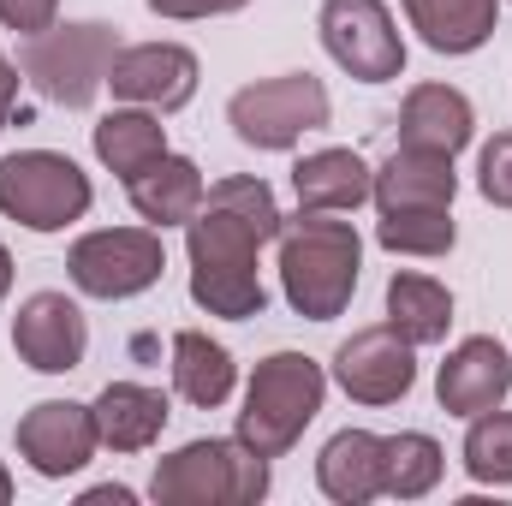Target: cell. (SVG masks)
Listing matches in <instances>:
<instances>
[{
    "instance_id": "83f0119b",
    "label": "cell",
    "mask_w": 512,
    "mask_h": 506,
    "mask_svg": "<svg viewBox=\"0 0 512 506\" xmlns=\"http://www.w3.org/2000/svg\"><path fill=\"white\" fill-rule=\"evenodd\" d=\"M477 185L495 209H512V131H501L495 143H483V161H477Z\"/></svg>"
},
{
    "instance_id": "ac0fdd59",
    "label": "cell",
    "mask_w": 512,
    "mask_h": 506,
    "mask_svg": "<svg viewBox=\"0 0 512 506\" xmlns=\"http://www.w3.org/2000/svg\"><path fill=\"white\" fill-rule=\"evenodd\" d=\"M90 411H96L102 447H114V453H143L167 429V393L143 387V381H108Z\"/></svg>"
},
{
    "instance_id": "603a6c76",
    "label": "cell",
    "mask_w": 512,
    "mask_h": 506,
    "mask_svg": "<svg viewBox=\"0 0 512 506\" xmlns=\"http://www.w3.org/2000/svg\"><path fill=\"white\" fill-rule=\"evenodd\" d=\"M173 387L191 405H203V411L227 405V393H233V358H227V346H215L197 328L173 334Z\"/></svg>"
},
{
    "instance_id": "4316f807",
    "label": "cell",
    "mask_w": 512,
    "mask_h": 506,
    "mask_svg": "<svg viewBox=\"0 0 512 506\" xmlns=\"http://www.w3.org/2000/svg\"><path fill=\"white\" fill-rule=\"evenodd\" d=\"M465 471H471L477 483H512V411H483V417H471Z\"/></svg>"
},
{
    "instance_id": "9c48e42d",
    "label": "cell",
    "mask_w": 512,
    "mask_h": 506,
    "mask_svg": "<svg viewBox=\"0 0 512 506\" xmlns=\"http://www.w3.org/2000/svg\"><path fill=\"white\" fill-rule=\"evenodd\" d=\"M322 48L364 84H387L405 72V42L382 0H328L322 6Z\"/></svg>"
},
{
    "instance_id": "5bb4252c",
    "label": "cell",
    "mask_w": 512,
    "mask_h": 506,
    "mask_svg": "<svg viewBox=\"0 0 512 506\" xmlns=\"http://www.w3.org/2000/svg\"><path fill=\"white\" fill-rule=\"evenodd\" d=\"M507 387H512L507 346L489 340V334H477V340H465V346L441 364L435 399H441V411H453V417H483V411H495V405L507 399Z\"/></svg>"
},
{
    "instance_id": "8992f818",
    "label": "cell",
    "mask_w": 512,
    "mask_h": 506,
    "mask_svg": "<svg viewBox=\"0 0 512 506\" xmlns=\"http://www.w3.org/2000/svg\"><path fill=\"white\" fill-rule=\"evenodd\" d=\"M90 209V179L78 173L72 155L54 149H18L0 161V215H12L30 233H60L84 221Z\"/></svg>"
},
{
    "instance_id": "52a82bcc",
    "label": "cell",
    "mask_w": 512,
    "mask_h": 506,
    "mask_svg": "<svg viewBox=\"0 0 512 506\" xmlns=\"http://www.w3.org/2000/svg\"><path fill=\"white\" fill-rule=\"evenodd\" d=\"M227 120L239 131V143L251 149H292L304 131L328 126V90L310 72L292 78H268V84H245L227 102Z\"/></svg>"
},
{
    "instance_id": "ffe728a7",
    "label": "cell",
    "mask_w": 512,
    "mask_h": 506,
    "mask_svg": "<svg viewBox=\"0 0 512 506\" xmlns=\"http://www.w3.org/2000/svg\"><path fill=\"white\" fill-rule=\"evenodd\" d=\"M399 143L405 149H435V155H459L471 143V102L447 84H417L399 108Z\"/></svg>"
},
{
    "instance_id": "f546056e",
    "label": "cell",
    "mask_w": 512,
    "mask_h": 506,
    "mask_svg": "<svg viewBox=\"0 0 512 506\" xmlns=\"http://www.w3.org/2000/svg\"><path fill=\"white\" fill-rule=\"evenodd\" d=\"M245 0H149V12L161 18H215V12H239Z\"/></svg>"
},
{
    "instance_id": "484cf974",
    "label": "cell",
    "mask_w": 512,
    "mask_h": 506,
    "mask_svg": "<svg viewBox=\"0 0 512 506\" xmlns=\"http://www.w3.org/2000/svg\"><path fill=\"white\" fill-rule=\"evenodd\" d=\"M376 239L387 251H405V256H447L459 233H453L447 209H393V215H382Z\"/></svg>"
},
{
    "instance_id": "4fadbf2b",
    "label": "cell",
    "mask_w": 512,
    "mask_h": 506,
    "mask_svg": "<svg viewBox=\"0 0 512 506\" xmlns=\"http://www.w3.org/2000/svg\"><path fill=\"white\" fill-rule=\"evenodd\" d=\"M334 381L358 399V405H393L411 393L417 364H411V340H399L393 328H358L340 352H334Z\"/></svg>"
},
{
    "instance_id": "6da1fadb",
    "label": "cell",
    "mask_w": 512,
    "mask_h": 506,
    "mask_svg": "<svg viewBox=\"0 0 512 506\" xmlns=\"http://www.w3.org/2000/svg\"><path fill=\"white\" fill-rule=\"evenodd\" d=\"M185 251H191V298L209 316L245 322L262 316L268 292L256 280V251L268 239H280V209L274 191L262 179H221L203 191V209L185 227Z\"/></svg>"
},
{
    "instance_id": "d6a6232c",
    "label": "cell",
    "mask_w": 512,
    "mask_h": 506,
    "mask_svg": "<svg viewBox=\"0 0 512 506\" xmlns=\"http://www.w3.org/2000/svg\"><path fill=\"white\" fill-rule=\"evenodd\" d=\"M6 286H12V256H6V245H0V298H6Z\"/></svg>"
},
{
    "instance_id": "4dcf8cb0",
    "label": "cell",
    "mask_w": 512,
    "mask_h": 506,
    "mask_svg": "<svg viewBox=\"0 0 512 506\" xmlns=\"http://www.w3.org/2000/svg\"><path fill=\"white\" fill-rule=\"evenodd\" d=\"M12 108H18V72H12L6 54H0V126L12 120Z\"/></svg>"
},
{
    "instance_id": "1f68e13d",
    "label": "cell",
    "mask_w": 512,
    "mask_h": 506,
    "mask_svg": "<svg viewBox=\"0 0 512 506\" xmlns=\"http://www.w3.org/2000/svg\"><path fill=\"white\" fill-rule=\"evenodd\" d=\"M108 501H114V506H131V495H126V489H114V483H108V489H90V495H84V506H108Z\"/></svg>"
},
{
    "instance_id": "7a4b0ae2",
    "label": "cell",
    "mask_w": 512,
    "mask_h": 506,
    "mask_svg": "<svg viewBox=\"0 0 512 506\" xmlns=\"http://www.w3.org/2000/svg\"><path fill=\"white\" fill-rule=\"evenodd\" d=\"M358 227L352 221H328L316 209H304L292 227H280V286L286 304L310 322H334L346 316L352 292H358Z\"/></svg>"
},
{
    "instance_id": "2e32d148",
    "label": "cell",
    "mask_w": 512,
    "mask_h": 506,
    "mask_svg": "<svg viewBox=\"0 0 512 506\" xmlns=\"http://www.w3.org/2000/svg\"><path fill=\"white\" fill-rule=\"evenodd\" d=\"M453 191H459V173H453V155H435V149H393L382 173H376V209H453Z\"/></svg>"
},
{
    "instance_id": "30bf717a",
    "label": "cell",
    "mask_w": 512,
    "mask_h": 506,
    "mask_svg": "<svg viewBox=\"0 0 512 506\" xmlns=\"http://www.w3.org/2000/svg\"><path fill=\"white\" fill-rule=\"evenodd\" d=\"M108 84H114L120 102L173 114V108H185L197 96V54L179 48V42H137V48H120L114 54Z\"/></svg>"
},
{
    "instance_id": "277c9868",
    "label": "cell",
    "mask_w": 512,
    "mask_h": 506,
    "mask_svg": "<svg viewBox=\"0 0 512 506\" xmlns=\"http://www.w3.org/2000/svg\"><path fill=\"white\" fill-rule=\"evenodd\" d=\"M149 495L161 506H251L268 495V459L245 441H191L155 465Z\"/></svg>"
},
{
    "instance_id": "9a60e30c",
    "label": "cell",
    "mask_w": 512,
    "mask_h": 506,
    "mask_svg": "<svg viewBox=\"0 0 512 506\" xmlns=\"http://www.w3.org/2000/svg\"><path fill=\"white\" fill-rule=\"evenodd\" d=\"M316 483L322 495L340 506H364L387 495V435H370V429H340L322 459H316Z\"/></svg>"
},
{
    "instance_id": "e0dca14e",
    "label": "cell",
    "mask_w": 512,
    "mask_h": 506,
    "mask_svg": "<svg viewBox=\"0 0 512 506\" xmlns=\"http://www.w3.org/2000/svg\"><path fill=\"white\" fill-rule=\"evenodd\" d=\"M292 191H298V209L340 215V209L370 203L376 173H370L364 155H352V149H316V155H304V161L292 167Z\"/></svg>"
},
{
    "instance_id": "836d02e7",
    "label": "cell",
    "mask_w": 512,
    "mask_h": 506,
    "mask_svg": "<svg viewBox=\"0 0 512 506\" xmlns=\"http://www.w3.org/2000/svg\"><path fill=\"white\" fill-rule=\"evenodd\" d=\"M12 501V477H6V465H0V506Z\"/></svg>"
},
{
    "instance_id": "8fae6325",
    "label": "cell",
    "mask_w": 512,
    "mask_h": 506,
    "mask_svg": "<svg viewBox=\"0 0 512 506\" xmlns=\"http://www.w3.org/2000/svg\"><path fill=\"white\" fill-rule=\"evenodd\" d=\"M102 447L96 435V411L72 405V399H42L18 417V453L42 471V477H72L90 465V453Z\"/></svg>"
},
{
    "instance_id": "f1b7e54d",
    "label": "cell",
    "mask_w": 512,
    "mask_h": 506,
    "mask_svg": "<svg viewBox=\"0 0 512 506\" xmlns=\"http://www.w3.org/2000/svg\"><path fill=\"white\" fill-rule=\"evenodd\" d=\"M54 12H60V0H0V24L18 36H42L54 24Z\"/></svg>"
},
{
    "instance_id": "7c38bea8",
    "label": "cell",
    "mask_w": 512,
    "mask_h": 506,
    "mask_svg": "<svg viewBox=\"0 0 512 506\" xmlns=\"http://www.w3.org/2000/svg\"><path fill=\"white\" fill-rule=\"evenodd\" d=\"M12 346L30 370L42 376H66L84 364V346H90V328H84V310L66 298V292H36L24 298L18 322H12Z\"/></svg>"
},
{
    "instance_id": "5b68a950",
    "label": "cell",
    "mask_w": 512,
    "mask_h": 506,
    "mask_svg": "<svg viewBox=\"0 0 512 506\" xmlns=\"http://www.w3.org/2000/svg\"><path fill=\"white\" fill-rule=\"evenodd\" d=\"M120 42L108 24H48L42 36L24 42V78L54 102V108H90L96 90L108 84Z\"/></svg>"
},
{
    "instance_id": "7402d4cb",
    "label": "cell",
    "mask_w": 512,
    "mask_h": 506,
    "mask_svg": "<svg viewBox=\"0 0 512 506\" xmlns=\"http://www.w3.org/2000/svg\"><path fill=\"white\" fill-rule=\"evenodd\" d=\"M447 322H453V298L441 280L429 274H393L387 280V328L411 346H435L447 340Z\"/></svg>"
},
{
    "instance_id": "44dd1931",
    "label": "cell",
    "mask_w": 512,
    "mask_h": 506,
    "mask_svg": "<svg viewBox=\"0 0 512 506\" xmlns=\"http://www.w3.org/2000/svg\"><path fill=\"white\" fill-rule=\"evenodd\" d=\"M405 12L435 54H471L495 36L501 0H405Z\"/></svg>"
},
{
    "instance_id": "d4e9b609",
    "label": "cell",
    "mask_w": 512,
    "mask_h": 506,
    "mask_svg": "<svg viewBox=\"0 0 512 506\" xmlns=\"http://www.w3.org/2000/svg\"><path fill=\"white\" fill-rule=\"evenodd\" d=\"M435 483H441V447H435L429 435H417V429L387 435V495L417 501V495H429Z\"/></svg>"
},
{
    "instance_id": "3957f363",
    "label": "cell",
    "mask_w": 512,
    "mask_h": 506,
    "mask_svg": "<svg viewBox=\"0 0 512 506\" xmlns=\"http://www.w3.org/2000/svg\"><path fill=\"white\" fill-rule=\"evenodd\" d=\"M322 393H328V381H322L316 358H304V352L262 358L251 376V393H245V411H239V441L262 459L292 453V441L322 411Z\"/></svg>"
},
{
    "instance_id": "d6986e66",
    "label": "cell",
    "mask_w": 512,
    "mask_h": 506,
    "mask_svg": "<svg viewBox=\"0 0 512 506\" xmlns=\"http://www.w3.org/2000/svg\"><path fill=\"white\" fill-rule=\"evenodd\" d=\"M126 191H131V209H137L149 227H191V215L203 209V173H197V161H185V155L149 161L137 179H126Z\"/></svg>"
},
{
    "instance_id": "cb8c5ba5",
    "label": "cell",
    "mask_w": 512,
    "mask_h": 506,
    "mask_svg": "<svg viewBox=\"0 0 512 506\" xmlns=\"http://www.w3.org/2000/svg\"><path fill=\"white\" fill-rule=\"evenodd\" d=\"M96 155L120 173V179H137L149 161H161L167 155V131L155 114H108L102 126H96Z\"/></svg>"
},
{
    "instance_id": "ba28073f",
    "label": "cell",
    "mask_w": 512,
    "mask_h": 506,
    "mask_svg": "<svg viewBox=\"0 0 512 506\" xmlns=\"http://www.w3.org/2000/svg\"><path fill=\"white\" fill-rule=\"evenodd\" d=\"M66 268H72V286L90 298H131L161 280L167 256H161V233L149 227H108V233L78 239Z\"/></svg>"
}]
</instances>
